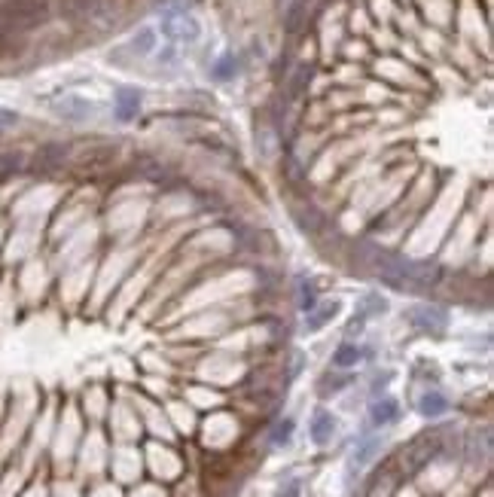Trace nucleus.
Here are the masks:
<instances>
[{"label":"nucleus","instance_id":"1","mask_svg":"<svg viewBox=\"0 0 494 497\" xmlns=\"http://www.w3.org/2000/svg\"><path fill=\"white\" fill-rule=\"evenodd\" d=\"M379 271L394 287H437L442 278V266L433 259H406L396 253H384Z\"/></svg>","mask_w":494,"mask_h":497},{"label":"nucleus","instance_id":"19","mask_svg":"<svg viewBox=\"0 0 494 497\" xmlns=\"http://www.w3.org/2000/svg\"><path fill=\"white\" fill-rule=\"evenodd\" d=\"M278 497H299V482H296V479H293V482H287L284 489L278 491Z\"/></svg>","mask_w":494,"mask_h":497},{"label":"nucleus","instance_id":"10","mask_svg":"<svg viewBox=\"0 0 494 497\" xmlns=\"http://www.w3.org/2000/svg\"><path fill=\"white\" fill-rule=\"evenodd\" d=\"M445 409H449V399H445L440 391H428L418 399V412L424 418H440V415H445Z\"/></svg>","mask_w":494,"mask_h":497},{"label":"nucleus","instance_id":"8","mask_svg":"<svg viewBox=\"0 0 494 497\" xmlns=\"http://www.w3.org/2000/svg\"><path fill=\"white\" fill-rule=\"evenodd\" d=\"M336 433V418L333 412H327V409H317L314 418H312V440L317 445H327L329 440H333Z\"/></svg>","mask_w":494,"mask_h":497},{"label":"nucleus","instance_id":"7","mask_svg":"<svg viewBox=\"0 0 494 497\" xmlns=\"http://www.w3.org/2000/svg\"><path fill=\"white\" fill-rule=\"evenodd\" d=\"M141 110V92L138 89H119L116 92V119L129 122Z\"/></svg>","mask_w":494,"mask_h":497},{"label":"nucleus","instance_id":"9","mask_svg":"<svg viewBox=\"0 0 494 497\" xmlns=\"http://www.w3.org/2000/svg\"><path fill=\"white\" fill-rule=\"evenodd\" d=\"M370 418H372V424H379V427L394 424L396 418H400V403H396V399H391V397L375 399V403L370 406Z\"/></svg>","mask_w":494,"mask_h":497},{"label":"nucleus","instance_id":"3","mask_svg":"<svg viewBox=\"0 0 494 497\" xmlns=\"http://www.w3.org/2000/svg\"><path fill=\"white\" fill-rule=\"evenodd\" d=\"M409 324L415 329H421V333H442L445 327H449V315H445V308L440 305H415L409 308Z\"/></svg>","mask_w":494,"mask_h":497},{"label":"nucleus","instance_id":"15","mask_svg":"<svg viewBox=\"0 0 494 497\" xmlns=\"http://www.w3.org/2000/svg\"><path fill=\"white\" fill-rule=\"evenodd\" d=\"M290 436H293V421H290V418H284V421H278V424H275V431H272V443H275V445H287V443H290Z\"/></svg>","mask_w":494,"mask_h":497},{"label":"nucleus","instance_id":"18","mask_svg":"<svg viewBox=\"0 0 494 497\" xmlns=\"http://www.w3.org/2000/svg\"><path fill=\"white\" fill-rule=\"evenodd\" d=\"M18 122V113L13 110H0V129H6V125H16Z\"/></svg>","mask_w":494,"mask_h":497},{"label":"nucleus","instance_id":"11","mask_svg":"<svg viewBox=\"0 0 494 497\" xmlns=\"http://www.w3.org/2000/svg\"><path fill=\"white\" fill-rule=\"evenodd\" d=\"M357 360H360V348H357L354 342H342L336 348V354H333V366L351 369V366H357Z\"/></svg>","mask_w":494,"mask_h":497},{"label":"nucleus","instance_id":"16","mask_svg":"<svg viewBox=\"0 0 494 497\" xmlns=\"http://www.w3.org/2000/svg\"><path fill=\"white\" fill-rule=\"evenodd\" d=\"M299 22H302V4H293V6H290V13H287L284 28H287L290 34H296L299 31Z\"/></svg>","mask_w":494,"mask_h":497},{"label":"nucleus","instance_id":"4","mask_svg":"<svg viewBox=\"0 0 494 497\" xmlns=\"http://www.w3.org/2000/svg\"><path fill=\"white\" fill-rule=\"evenodd\" d=\"M52 110L61 116V119L83 122V119H89V116L98 113V104L89 101V98H80V95H67V98H61V101L52 104Z\"/></svg>","mask_w":494,"mask_h":497},{"label":"nucleus","instance_id":"13","mask_svg":"<svg viewBox=\"0 0 494 497\" xmlns=\"http://www.w3.org/2000/svg\"><path fill=\"white\" fill-rule=\"evenodd\" d=\"M235 71H238V62L232 55H223L220 62L211 67V76H214V80H229V76H235Z\"/></svg>","mask_w":494,"mask_h":497},{"label":"nucleus","instance_id":"12","mask_svg":"<svg viewBox=\"0 0 494 497\" xmlns=\"http://www.w3.org/2000/svg\"><path fill=\"white\" fill-rule=\"evenodd\" d=\"M129 46H131V52H138V55H150L156 49V31H153V28H143V31L131 37Z\"/></svg>","mask_w":494,"mask_h":497},{"label":"nucleus","instance_id":"17","mask_svg":"<svg viewBox=\"0 0 494 497\" xmlns=\"http://www.w3.org/2000/svg\"><path fill=\"white\" fill-rule=\"evenodd\" d=\"M299 308L302 311L314 308V287L312 284H302V290H299Z\"/></svg>","mask_w":494,"mask_h":497},{"label":"nucleus","instance_id":"2","mask_svg":"<svg viewBox=\"0 0 494 497\" xmlns=\"http://www.w3.org/2000/svg\"><path fill=\"white\" fill-rule=\"evenodd\" d=\"M162 37H168L177 46H192L201 37V25L196 16H189L187 9H168L162 16Z\"/></svg>","mask_w":494,"mask_h":497},{"label":"nucleus","instance_id":"6","mask_svg":"<svg viewBox=\"0 0 494 497\" xmlns=\"http://www.w3.org/2000/svg\"><path fill=\"white\" fill-rule=\"evenodd\" d=\"M379 448H382V440H379V436H363V440L354 445V452H351V464H348V470H351V473H354V470H363V467L375 457V452H379Z\"/></svg>","mask_w":494,"mask_h":497},{"label":"nucleus","instance_id":"5","mask_svg":"<svg viewBox=\"0 0 494 497\" xmlns=\"http://www.w3.org/2000/svg\"><path fill=\"white\" fill-rule=\"evenodd\" d=\"M339 311H342V302L339 299H329L324 302V305H314L312 311H308V317H305V329L308 333H317V329H324L329 320H333Z\"/></svg>","mask_w":494,"mask_h":497},{"label":"nucleus","instance_id":"14","mask_svg":"<svg viewBox=\"0 0 494 497\" xmlns=\"http://www.w3.org/2000/svg\"><path fill=\"white\" fill-rule=\"evenodd\" d=\"M308 80H312V67L302 64V67H299V71L293 74V80H290V95H293V98H296V95H302L305 86H308Z\"/></svg>","mask_w":494,"mask_h":497}]
</instances>
